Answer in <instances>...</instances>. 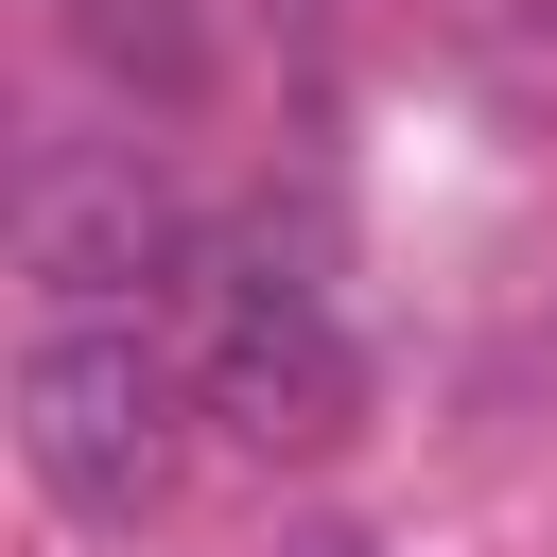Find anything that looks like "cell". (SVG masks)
I'll use <instances>...</instances> for the list:
<instances>
[{
  "instance_id": "cell-1",
  "label": "cell",
  "mask_w": 557,
  "mask_h": 557,
  "mask_svg": "<svg viewBox=\"0 0 557 557\" xmlns=\"http://www.w3.org/2000/svg\"><path fill=\"white\" fill-rule=\"evenodd\" d=\"M174 366H191V418H226L244 453H348V418H366V348H348V313H331V261H313L278 209L191 226Z\"/></svg>"
},
{
  "instance_id": "cell-2",
  "label": "cell",
  "mask_w": 557,
  "mask_h": 557,
  "mask_svg": "<svg viewBox=\"0 0 557 557\" xmlns=\"http://www.w3.org/2000/svg\"><path fill=\"white\" fill-rule=\"evenodd\" d=\"M17 453L70 522H157L174 505V453H191V366L157 313H35L17 348Z\"/></svg>"
},
{
  "instance_id": "cell-3",
  "label": "cell",
  "mask_w": 557,
  "mask_h": 557,
  "mask_svg": "<svg viewBox=\"0 0 557 557\" xmlns=\"http://www.w3.org/2000/svg\"><path fill=\"white\" fill-rule=\"evenodd\" d=\"M191 226L209 209H174L139 139H35L17 157V278L52 313H174Z\"/></svg>"
},
{
  "instance_id": "cell-4",
  "label": "cell",
  "mask_w": 557,
  "mask_h": 557,
  "mask_svg": "<svg viewBox=\"0 0 557 557\" xmlns=\"http://www.w3.org/2000/svg\"><path fill=\"white\" fill-rule=\"evenodd\" d=\"M52 35H70L122 104H191V87H209V17H191V0H52Z\"/></svg>"
},
{
  "instance_id": "cell-5",
  "label": "cell",
  "mask_w": 557,
  "mask_h": 557,
  "mask_svg": "<svg viewBox=\"0 0 557 557\" xmlns=\"http://www.w3.org/2000/svg\"><path fill=\"white\" fill-rule=\"evenodd\" d=\"M453 35H470V87L522 139H557V0H453Z\"/></svg>"
},
{
  "instance_id": "cell-6",
  "label": "cell",
  "mask_w": 557,
  "mask_h": 557,
  "mask_svg": "<svg viewBox=\"0 0 557 557\" xmlns=\"http://www.w3.org/2000/svg\"><path fill=\"white\" fill-rule=\"evenodd\" d=\"M278 557H383V540H366V522H296Z\"/></svg>"
}]
</instances>
